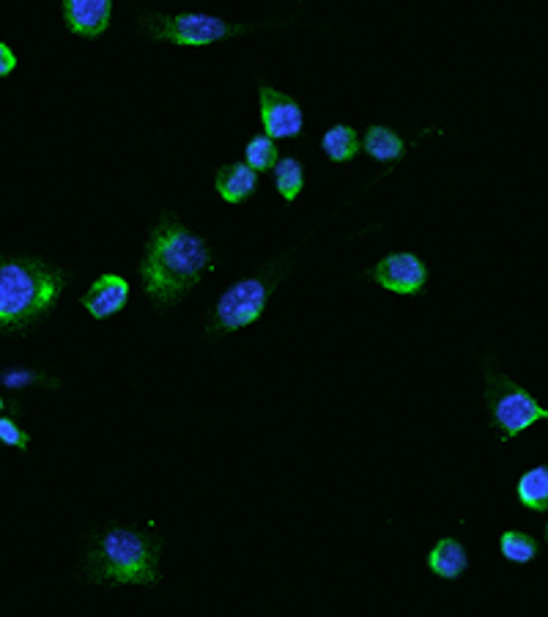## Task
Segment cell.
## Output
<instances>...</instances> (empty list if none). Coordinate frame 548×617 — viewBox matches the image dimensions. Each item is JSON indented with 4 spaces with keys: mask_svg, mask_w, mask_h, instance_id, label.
I'll list each match as a JSON object with an SVG mask.
<instances>
[{
    "mask_svg": "<svg viewBox=\"0 0 548 617\" xmlns=\"http://www.w3.org/2000/svg\"><path fill=\"white\" fill-rule=\"evenodd\" d=\"M208 266H212L208 244L197 234L187 231L179 219L162 217L145 244L140 277L145 294L160 307H170L201 284Z\"/></svg>",
    "mask_w": 548,
    "mask_h": 617,
    "instance_id": "1",
    "label": "cell"
},
{
    "mask_svg": "<svg viewBox=\"0 0 548 617\" xmlns=\"http://www.w3.org/2000/svg\"><path fill=\"white\" fill-rule=\"evenodd\" d=\"M66 275L41 259H0V332H20L55 307Z\"/></svg>",
    "mask_w": 548,
    "mask_h": 617,
    "instance_id": "2",
    "label": "cell"
},
{
    "mask_svg": "<svg viewBox=\"0 0 548 617\" xmlns=\"http://www.w3.org/2000/svg\"><path fill=\"white\" fill-rule=\"evenodd\" d=\"M156 557L160 541L143 532L113 527L99 538L97 549L88 557L91 579L116 584H151L156 582Z\"/></svg>",
    "mask_w": 548,
    "mask_h": 617,
    "instance_id": "3",
    "label": "cell"
},
{
    "mask_svg": "<svg viewBox=\"0 0 548 617\" xmlns=\"http://www.w3.org/2000/svg\"><path fill=\"white\" fill-rule=\"evenodd\" d=\"M140 28L156 41H170L179 47H206L233 34H247V28L226 23L214 14H145Z\"/></svg>",
    "mask_w": 548,
    "mask_h": 617,
    "instance_id": "4",
    "label": "cell"
},
{
    "mask_svg": "<svg viewBox=\"0 0 548 617\" xmlns=\"http://www.w3.org/2000/svg\"><path fill=\"white\" fill-rule=\"evenodd\" d=\"M485 401H488L490 423L502 431V439L519 437L532 423L548 420V410H543L524 387H519L508 376L497 374V370L488 374Z\"/></svg>",
    "mask_w": 548,
    "mask_h": 617,
    "instance_id": "5",
    "label": "cell"
},
{
    "mask_svg": "<svg viewBox=\"0 0 548 617\" xmlns=\"http://www.w3.org/2000/svg\"><path fill=\"white\" fill-rule=\"evenodd\" d=\"M266 307V284L260 277H250V280H239L233 284L226 294L217 302V327L242 329L247 324L258 322V316Z\"/></svg>",
    "mask_w": 548,
    "mask_h": 617,
    "instance_id": "6",
    "label": "cell"
},
{
    "mask_svg": "<svg viewBox=\"0 0 548 617\" xmlns=\"http://www.w3.org/2000/svg\"><path fill=\"white\" fill-rule=\"evenodd\" d=\"M260 122H264V133L269 138H296L305 127V113L289 93L260 86Z\"/></svg>",
    "mask_w": 548,
    "mask_h": 617,
    "instance_id": "7",
    "label": "cell"
},
{
    "mask_svg": "<svg viewBox=\"0 0 548 617\" xmlns=\"http://www.w3.org/2000/svg\"><path fill=\"white\" fill-rule=\"evenodd\" d=\"M373 277L381 289L395 291V294H417L425 286L428 269L417 255L393 253L375 264Z\"/></svg>",
    "mask_w": 548,
    "mask_h": 617,
    "instance_id": "8",
    "label": "cell"
},
{
    "mask_svg": "<svg viewBox=\"0 0 548 617\" xmlns=\"http://www.w3.org/2000/svg\"><path fill=\"white\" fill-rule=\"evenodd\" d=\"M61 7H64L66 28L82 39H97L110 28L113 0H61Z\"/></svg>",
    "mask_w": 548,
    "mask_h": 617,
    "instance_id": "9",
    "label": "cell"
},
{
    "mask_svg": "<svg viewBox=\"0 0 548 617\" xmlns=\"http://www.w3.org/2000/svg\"><path fill=\"white\" fill-rule=\"evenodd\" d=\"M129 300V284L118 275H102L97 284L88 289L82 297V307L91 313L93 318H107L113 313L124 311Z\"/></svg>",
    "mask_w": 548,
    "mask_h": 617,
    "instance_id": "10",
    "label": "cell"
},
{
    "mask_svg": "<svg viewBox=\"0 0 548 617\" xmlns=\"http://www.w3.org/2000/svg\"><path fill=\"white\" fill-rule=\"evenodd\" d=\"M214 187H217L222 201L242 203L258 190V171H253L247 162H231V165L219 167Z\"/></svg>",
    "mask_w": 548,
    "mask_h": 617,
    "instance_id": "11",
    "label": "cell"
},
{
    "mask_svg": "<svg viewBox=\"0 0 548 617\" xmlns=\"http://www.w3.org/2000/svg\"><path fill=\"white\" fill-rule=\"evenodd\" d=\"M469 566L467 549L461 546V541L456 538H445L433 546V552L428 554V568H431L436 577L442 579H458Z\"/></svg>",
    "mask_w": 548,
    "mask_h": 617,
    "instance_id": "12",
    "label": "cell"
},
{
    "mask_svg": "<svg viewBox=\"0 0 548 617\" xmlns=\"http://www.w3.org/2000/svg\"><path fill=\"white\" fill-rule=\"evenodd\" d=\"M519 500L524 508L548 511V467H535L521 475L519 480Z\"/></svg>",
    "mask_w": 548,
    "mask_h": 617,
    "instance_id": "13",
    "label": "cell"
},
{
    "mask_svg": "<svg viewBox=\"0 0 548 617\" xmlns=\"http://www.w3.org/2000/svg\"><path fill=\"white\" fill-rule=\"evenodd\" d=\"M359 135L354 127H346V124H337V127L327 129L321 140V149L323 154L329 156L332 162H348L357 156L359 151Z\"/></svg>",
    "mask_w": 548,
    "mask_h": 617,
    "instance_id": "14",
    "label": "cell"
},
{
    "mask_svg": "<svg viewBox=\"0 0 548 617\" xmlns=\"http://www.w3.org/2000/svg\"><path fill=\"white\" fill-rule=\"evenodd\" d=\"M362 149L373 156L375 162H393L404 154V140L387 127H370L365 133Z\"/></svg>",
    "mask_w": 548,
    "mask_h": 617,
    "instance_id": "15",
    "label": "cell"
},
{
    "mask_svg": "<svg viewBox=\"0 0 548 617\" xmlns=\"http://www.w3.org/2000/svg\"><path fill=\"white\" fill-rule=\"evenodd\" d=\"M275 187H278V192L285 198V201H294V198L302 192V187H305L302 162H296L294 156L278 160V165H275Z\"/></svg>",
    "mask_w": 548,
    "mask_h": 617,
    "instance_id": "16",
    "label": "cell"
},
{
    "mask_svg": "<svg viewBox=\"0 0 548 617\" xmlns=\"http://www.w3.org/2000/svg\"><path fill=\"white\" fill-rule=\"evenodd\" d=\"M499 549H502V554L510 559V563H519V566L532 563V559L540 554V546H537L535 538L526 536V532H519V530L505 532L502 541H499Z\"/></svg>",
    "mask_w": 548,
    "mask_h": 617,
    "instance_id": "17",
    "label": "cell"
},
{
    "mask_svg": "<svg viewBox=\"0 0 548 617\" xmlns=\"http://www.w3.org/2000/svg\"><path fill=\"white\" fill-rule=\"evenodd\" d=\"M278 143H275V138H269V135H258V138H253L247 143V149H244V162H247L253 171H269V167L278 165Z\"/></svg>",
    "mask_w": 548,
    "mask_h": 617,
    "instance_id": "18",
    "label": "cell"
},
{
    "mask_svg": "<svg viewBox=\"0 0 548 617\" xmlns=\"http://www.w3.org/2000/svg\"><path fill=\"white\" fill-rule=\"evenodd\" d=\"M0 442L9 444V448L25 451V448H28V433H25L17 423L9 420V417H0Z\"/></svg>",
    "mask_w": 548,
    "mask_h": 617,
    "instance_id": "19",
    "label": "cell"
},
{
    "mask_svg": "<svg viewBox=\"0 0 548 617\" xmlns=\"http://www.w3.org/2000/svg\"><path fill=\"white\" fill-rule=\"evenodd\" d=\"M41 376L36 374V370H25V368H12V370H3V376H0V381L7 387H12V390H20V387H28L34 385V381H39Z\"/></svg>",
    "mask_w": 548,
    "mask_h": 617,
    "instance_id": "20",
    "label": "cell"
},
{
    "mask_svg": "<svg viewBox=\"0 0 548 617\" xmlns=\"http://www.w3.org/2000/svg\"><path fill=\"white\" fill-rule=\"evenodd\" d=\"M14 70H17V55L12 52V47L0 41V77L12 75Z\"/></svg>",
    "mask_w": 548,
    "mask_h": 617,
    "instance_id": "21",
    "label": "cell"
},
{
    "mask_svg": "<svg viewBox=\"0 0 548 617\" xmlns=\"http://www.w3.org/2000/svg\"><path fill=\"white\" fill-rule=\"evenodd\" d=\"M0 410H3V399H0Z\"/></svg>",
    "mask_w": 548,
    "mask_h": 617,
    "instance_id": "22",
    "label": "cell"
},
{
    "mask_svg": "<svg viewBox=\"0 0 548 617\" xmlns=\"http://www.w3.org/2000/svg\"><path fill=\"white\" fill-rule=\"evenodd\" d=\"M546 536H548V527H546Z\"/></svg>",
    "mask_w": 548,
    "mask_h": 617,
    "instance_id": "23",
    "label": "cell"
}]
</instances>
